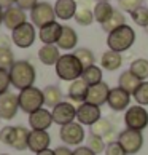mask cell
Listing matches in <instances>:
<instances>
[{"label": "cell", "mask_w": 148, "mask_h": 155, "mask_svg": "<svg viewBox=\"0 0 148 155\" xmlns=\"http://www.w3.org/2000/svg\"><path fill=\"white\" fill-rule=\"evenodd\" d=\"M8 72H10L11 85H13L14 88H18L19 91L24 90V88L33 87V83H35L37 72H35V67H33L29 61H24V59L16 61Z\"/></svg>", "instance_id": "cell-1"}, {"label": "cell", "mask_w": 148, "mask_h": 155, "mask_svg": "<svg viewBox=\"0 0 148 155\" xmlns=\"http://www.w3.org/2000/svg\"><path fill=\"white\" fill-rule=\"evenodd\" d=\"M84 67L83 64L78 61L75 54H62L58 64H56V75L64 82H75V80L81 78Z\"/></svg>", "instance_id": "cell-2"}, {"label": "cell", "mask_w": 148, "mask_h": 155, "mask_svg": "<svg viewBox=\"0 0 148 155\" xmlns=\"http://www.w3.org/2000/svg\"><path fill=\"white\" fill-rule=\"evenodd\" d=\"M135 42V32L131 26L124 24L121 27H118L113 32L109 34L107 37V45H109V50L118 51V53H123V51H128Z\"/></svg>", "instance_id": "cell-3"}, {"label": "cell", "mask_w": 148, "mask_h": 155, "mask_svg": "<svg viewBox=\"0 0 148 155\" xmlns=\"http://www.w3.org/2000/svg\"><path fill=\"white\" fill-rule=\"evenodd\" d=\"M18 99H19V109L26 114H30L42 109L45 104V94H43V90L35 88V87H29V88H24L19 91L18 94Z\"/></svg>", "instance_id": "cell-4"}, {"label": "cell", "mask_w": 148, "mask_h": 155, "mask_svg": "<svg viewBox=\"0 0 148 155\" xmlns=\"http://www.w3.org/2000/svg\"><path fill=\"white\" fill-rule=\"evenodd\" d=\"M30 19H32V24L38 27V29H42L43 26L49 24V22H54L56 21L54 5L48 2H38L35 8L30 11Z\"/></svg>", "instance_id": "cell-5"}, {"label": "cell", "mask_w": 148, "mask_h": 155, "mask_svg": "<svg viewBox=\"0 0 148 155\" xmlns=\"http://www.w3.org/2000/svg\"><path fill=\"white\" fill-rule=\"evenodd\" d=\"M124 125L129 130L142 131L148 126V112L143 106H132L124 114Z\"/></svg>", "instance_id": "cell-6"}, {"label": "cell", "mask_w": 148, "mask_h": 155, "mask_svg": "<svg viewBox=\"0 0 148 155\" xmlns=\"http://www.w3.org/2000/svg\"><path fill=\"white\" fill-rule=\"evenodd\" d=\"M118 142L123 146L128 155H135L137 152H140L142 146H143V136H142V131L126 128L119 133Z\"/></svg>", "instance_id": "cell-7"}, {"label": "cell", "mask_w": 148, "mask_h": 155, "mask_svg": "<svg viewBox=\"0 0 148 155\" xmlns=\"http://www.w3.org/2000/svg\"><path fill=\"white\" fill-rule=\"evenodd\" d=\"M11 40L18 48H29L35 42V26L32 22H24L22 26L11 31Z\"/></svg>", "instance_id": "cell-8"}, {"label": "cell", "mask_w": 148, "mask_h": 155, "mask_svg": "<svg viewBox=\"0 0 148 155\" xmlns=\"http://www.w3.org/2000/svg\"><path fill=\"white\" fill-rule=\"evenodd\" d=\"M59 136H61V139L64 141L67 146H80L81 141L84 139V130H83L81 123L72 122L69 125L61 126Z\"/></svg>", "instance_id": "cell-9"}, {"label": "cell", "mask_w": 148, "mask_h": 155, "mask_svg": "<svg viewBox=\"0 0 148 155\" xmlns=\"http://www.w3.org/2000/svg\"><path fill=\"white\" fill-rule=\"evenodd\" d=\"M51 114H53L54 123L64 126V125L72 123L73 120L77 118V107L73 106L72 102L62 101L61 104H58V106L53 109V110H51Z\"/></svg>", "instance_id": "cell-10"}, {"label": "cell", "mask_w": 148, "mask_h": 155, "mask_svg": "<svg viewBox=\"0 0 148 155\" xmlns=\"http://www.w3.org/2000/svg\"><path fill=\"white\" fill-rule=\"evenodd\" d=\"M100 107L89 104V102H83L77 107V120L78 123L86 125V126H93L97 120H100Z\"/></svg>", "instance_id": "cell-11"}, {"label": "cell", "mask_w": 148, "mask_h": 155, "mask_svg": "<svg viewBox=\"0 0 148 155\" xmlns=\"http://www.w3.org/2000/svg\"><path fill=\"white\" fill-rule=\"evenodd\" d=\"M19 109V99L13 93L0 94V117L2 120H13Z\"/></svg>", "instance_id": "cell-12"}, {"label": "cell", "mask_w": 148, "mask_h": 155, "mask_svg": "<svg viewBox=\"0 0 148 155\" xmlns=\"http://www.w3.org/2000/svg\"><path fill=\"white\" fill-rule=\"evenodd\" d=\"M129 102H131V94L128 93V91H124L123 88H119V87L110 90L107 104L110 106L112 110H115V112L128 110V109H129Z\"/></svg>", "instance_id": "cell-13"}, {"label": "cell", "mask_w": 148, "mask_h": 155, "mask_svg": "<svg viewBox=\"0 0 148 155\" xmlns=\"http://www.w3.org/2000/svg\"><path fill=\"white\" fill-rule=\"evenodd\" d=\"M54 123L53 120V114L48 109H38V110L32 112L29 115V125L32 130H38V131H46L51 125Z\"/></svg>", "instance_id": "cell-14"}, {"label": "cell", "mask_w": 148, "mask_h": 155, "mask_svg": "<svg viewBox=\"0 0 148 155\" xmlns=\"http://www.w3.org/2000/svg\"><path fill=\"white\" fill-rule=\"evenodd\" d=\"M110 87L105 82H100L97 85H93L88 90V96H86V102L94 106H104L109 101V94H110Z\"/></svg>", "instance_id": "cell-15"}, {"label": "cell", "mask_w": 148, "mask_h": 155, "mask_svg": "<svg viewBox=\"0 0 148 155\" xmlns=\"http://www.w3.org/2000/svg\"><path fill=\"white\" fill-rule=\"evenodd\" d=\"M24 22H27V15L24 10H21L18 5H14V7L11 8H7L3 13V24L7 29L10 31H14L16 27L22 26Z\"/></svg>", "instance_id": "cell-16"}, {"label": "cell", "mask_w": 148, "mask_h": 155, "mask_svg": "<svg viewBox=\"0 0 148 155\" xmlns=\"http://www.w3.org/2000/svg\"><path fill=\"white\" fill-rule=\"evenodd\" d=\"M49 142H51V137L48 134V131L32 130L29 134V150L33 153H40L49 149Z\"/></svg>", "instance_id": "cell-17"}, {"label": "cell", "mask_w": 148, "mask_h": 155, "mask_svg": "<svg viewBox=\"0 0 148 155\" xmlns=\"http://www.w3.org/2000/svg\"><path fill=\"white\" fill-rule=\"evenodd\" d=\"M61 32H62V24L54 21V22H49V24L43 26L38 31V38L42 40L43 45H56L61 37Z\"/></svg>", "instance_id": "cell-18"}, {"label": "cell", "mask_w": 148, "mask_h": 155, "mask_svg": "<svg viewBox=\"0 0 148 155\" xmlns=\"http://www.w3.org/2000/svg\"><path fill=\"white\" fill-rule=\"evenodd\" d=\"M77 10H78V3L75 0H56L54 3L56 18H59L62 21H69L72 18H75Z\"/></svg>", "instance_id": "cell-19"}, {"label": "cell", "mask_w": 148, "mask_h": 155, "mask_svg": "<svg viewBox=\"0 0 148 155\" xmlns=\"http://www.w3.org/2000/svg\"><path fill=\"white\" fill-rule=\"evenodd\" d=\"M62 54L59 53L58 45H42V48L38 50V59L45 66H56Z\"/></svg>", "instance_id": "cell-20"}, {"label": "cell", "mask_w": 148, "mask_h": 155, "mask_svg": "<svg viewBox=\"0 0 148 155\" xmlns=\"http://www.w3.org/2000/svg\"><path fill=\"white\" fill-rule=\"evenodd\" d=\"M140 85H142V80L137 75H134L131 71H124L118 78V87L123 88L124 91H128L131 96H134V93L137 91Z\"/></svg>", "instance_id": "cell-21"}, {"label": "cell", "mask_w": 148, "mask_h": 155, "mask_svg": "<svg viewBox=\"0 0 148 155\" xmlns=\"http://www.w3.org/2000/svg\"><path fill=\"white\" fill-rule=\"evenodd\" d=\"M88 90H89V85L84 82L83 78H78L75 82L70 83L69 87V97L75 102H86V96H88Z\"/></svg>", "instance_id": "cell-22"}, {"label": "cell", "mask_w": 148, "mask_h": 155, "mask_svg": "<svg viewBox=\"0 0 148 155\" xmlns=\"http://www.w3.org/2000/svg\"><path fill=\"white\" fill-rule=\"evenodd\" d=\"M78 43V35L73 27L70 26H62V32H61V37L58 40V47L59 50H73Z\"/></svg>", "instance_id": "cell-23"}, {"label": "cell", "mask_w": 148, "mask_h": 155, "mask_svg": "<svg viewBox=\"0 0 148 155\" xmlns=\"http://www.w3.org/2000/svg\"><path fill=\"white\" fill-rule=\"evenodd\" d=\"M121 64H123L121 53L113 51V50H107L100 58V67L105 69V71H109V72H113V71H116V69H119Z\"/></svg>", "instance_id": "cell-24"}, {"label": "cell", "mask_w": 148, "mask_h": 155, "mask_svg": "<svg viewBox=\"0 0 148 155\" xmlns=\"http://www.w3.org/2000/svg\"><path fill=\"white\" fill-rule=\"evenodd\" d=\"M29 134H30V131L24 128V126H14L11 147L16 149V150H26V149H29Z\"/></svg>", "instance_id": "cell-25"}, {"label": "cell", "mask_w": 148, "mask_h": 155, "mask_svg": "<svg viewBox=\"0 0 148 155\" xmlns=\"http://www.w3.org/2000/svg\"><path fill=\"white\" fill-rule=\"evenodd\" d=\"M93 11H94V19L102 26L104 22H107V21L112 18L115 8L110 5V2H97Z\"/></svg>", "instance_id": "cell-26"}, {"label": "cell", "mask_w": 148, "mask_h": 155, "mask_svg": "<svg viewBox=\"0 0 148 155\" xmlns=\"http://www.w3.org/2000/svg\"><path fill=\"white\" fill-rule=\"evenodd\" d=\"M43 94H45V104L51 109H54L58 104L62 102V91L56 85H48L43 90Z\"/></svg>", "instance_id": "cell-27"}, {"label": "cell", "mask_w": 148, "mask_h": 155, "mask_svg": "<svg viewBox=\"0 0 148 155\" xmlns=\"http://www.w3.org/2000/svg\"><path fill=\"white\" fill-rule=\"evenodd\" d=\"M126 24V16H124V13L121 10H116L115 8V11H113V15H112V18L107 21V22H104L102 24V29H104L107 34H110V32H113L115 29H118V27H121V26H124Z\"/></svg>", "instance_id": "cell-28"}, {"label": "cell", "mask_w": 148, "mask_h": 155, "mask_svg": "<svg viewBox=\"0 0 148 155\" xmlns=\"http://www.w3.org/2000/svg\"><path fill=\"white\" fill-rule=\"evenodd\" d=\"M129 71L134 74V75H137L142 82H145L148 78V59L145 58H139L131 62L129 66Z\"/></svg>", "instance_id": "cell-29"}, {"label": "cell", "mask_w": 148, "mask_h": 155, "mask_svg": "<svg viewBox=\"0 0 148 155\" xmlns=\"http://www.w3.org/2000/svg\"><path fill=\"white\" fill-rule=\"evenodd\" d=\"M81 78L89 85V87H93V85H97V83L102 82V69L97 67L96 64H94V66H89V67H86V69L83 71Z\"/></svg>", "instance_id": "cell-30"}, {"label": "cell", "mask_w": 148, "mask_h": 155, "mask_svg": "<svg viewBox=\"0 0 148 155\" xmlns=\"http://www.w3.org/2000/svg\"><path fill=\"white\" fill-rule=\"evenodd\" d=\"M112 130H113V125L110 123V120L100 118V120H97V122H96L93 126H91V130H89V131H91V134H93V136L105 137Z\"/></svg>", "instance_id": "cell-31"}, {"label": "cell", "mask_w": 148, "mask_h": 155, "mask_svg": "<svg viewBox=\"0 0 148 155\" xmlns=\"http://www.w3.org/2000/svg\"><path fill=\"white\" fill-rule=\"evenodd\" d=\"M73 54L78 58V61L83 64L84 69L89 67V66H94V62H96V56L89 48H78V50H75Z\"/></svg>", "instance_id": "cell-32"}, {"label": "cell", "mask_w": 148, "mask_h": 155, "mask_svg": "<svg viewBox=\"0 0 148 155\" xmlns=\"http://www.w3.org/2000/svg\"><path fill=\"white\" fill-rule=\"evenodd\" d=\"M73 19H75L77 24H80V26H91L94 21V11L89 10V8H78Z\"/></svg>", "instance_id": "cell-33"}, {"label": "cell", "mask_w": 148, "mask_h": 155, "mask_svg": "<svg viewBox=\"0 0 148 155\" xmlns=\"http://www.w3.org/2000/svg\"><path fill=\"white\" fill-rule=\"evenodd\" d=\"M131 18H132V21L135 22L137 26L140 27H146L148 26V7H140L137 8L135 11H132L131 13Z\"/></svg>", "instance_id": "cell-34"}, {"label": "cell", "mask_w": 148, "mask_h": 155, "mask_svg": "<svg viewBox=\"0 0 148 155\" xmlns=\"http://www.w3.org/2000/svg\"><path fill=\"white\" fill-rule=\"evenodd\" d=\"M16 62L14 54L10 48L8 50H0V69H5V71H10L13 64Z\"/></svg>", "instance_id": "cell-35"}, {"label": "cell", "mask_w": 148, "mask_h": 155, "mask_svg": "<svg viewBox=\"0 0 148 155\" xmlns=\"http://www.w3.org/2000/svg\"><path fill=\"white\" fill-rule=\"evenodd\" d=\"M143 2L145 0H118V8L123 11H126V13H132L135 11L137 8L143 7Z\"/></svg>", "instance_id": "cell-36"}, {"label": "cell", "mask_w": 148, "mask_h": 155, "mask_svg": "<svg viewBox=\"0 0 148 155\" xmlns=\"http://www.w3.org/2000/svg\"><path fill=\"white\" fill-rule=\"evenodd\" d=\"M134 99L137 101L139 106H148V82H142V85L134 93Z\"/></svg>", "instance_id": "cell-37"}, {"label": "cell", "mask_w": 148, "mask_h": 155, "mask_svg": "<svg viewBox=\"0 0 148 155\" xmlns=\"http://www.w3.org/2000/svg\"><path fill=\"white\" fill-rule=\"evenodd\" d=\"M88 147L91 149L93 152L96 153H100V152H105V142H104V137H99V136H89L88 139Z\"/></svg>", "instance_id": "cell-38"}, {"label": "cell", "mask_w": 148, "mask_h": 155, "mask_svg": "<svg viewBox=\"0 0 148 155\" xmlns=\"http://www.w3.org/2000/svg\"><path fill=\"white\" fill-rule=\"evenodd\" d=\"M10 85H11L10 72H8V71H5V69H0V94L8 93Z\"/></svg>", "instance_id": "cell-39"}, {"label": "cell", "mask_w": 148, "mask_h": 155, "mask_svg": "<svg viewBox=\"0 0 148 155\" xmlns=\"http://www.w3.org/2000/svg\"><path fill=\"white\" fill-rule=\"evenodd\" d=\"M105 155H128L126 150L123 149V146L118 141L115 142H109L105 147Z\"/></svg>", "instance_id": "cell-40"}, {"label": "cell", "mask_w": 148, "mask_h": 155, "mask_svg": "<svg viewBox=\"0 0 148 155\" xmlns=\"http://www.w3.org/2000/svg\"><path fill=\"white\" fill-rule=\"evenodd\" d=\"M13 131H14V126H3V128L0 130V142H2V144H7V146H11Z\"/></svg>", "instance_id": "cell-41"}, {"label": "cell", "mask_w": 148, "mask_h": 155, "mask_svg": "<svg viewBox=\"0 0 148 155\" xmlns=\"http://www.w3.org/2000/svg\"><path fill=\"white\" fill-rule=\"evenodd\" d=\"M37 3H38V0H16V5L24 11H29V10L32 11Z\"/></svg>", "instance_id": "cell-42"}, {"label": "cell", "mask_w": 148, "mask_h": 155, "mask_svg": "<svg viewBox=\"0 0 148 155\" xmlns=\"http://www.w3.org/2000/svg\"><path fill=\"white\" fill-rule=\"evenodd\" d=\"M73 155H97V153L93 152L88 146H78L75 150H73Z\"/></svg>", "instance_id": "cell-43"}, {"label": "cell", "mask_w": 148, "mask_h": 155, "mask_svg": "<svg viewBox=\"0 0 148 155\" xmlns=\"http://www.w3.org/2000/svg\"><path fill=\"white\" fill-rule=\"evenodd\" d=\"M11 42L13 40H10L7 35H0V50H8L11 47Z\"/></svg>", "instance_id": "cell-44"}, {"label": "cell", "mask_w": 148, "mask_h": 155, "mask_svg": "<svg viewBox=\"0 0 148 155\" xmlns=\"http://www.w3.org/2000/svg\"><path fill=\"white\" fill-rule=\"evenodd\" d=\"M78 8H94L96 5H94V0H78Z\"/></svg>", "instance_id": "cell-45"}, {"label": "cell", "mask_w": 148, "mask_h": 155, "mask_svg": "<svg viewBox=\"0 0 148 155\" xmlns=\"http://www.w3.org/2000/svg\"><path fill=\"white\" fill-rule=\"evenodd\" d=\"M54 152H56V155H73V150H70V149H69V147H65V146L56 147V149H54Z\"/></svg>", "instance_id": "cell-46"}, {"label": "cell", "mask_w": 148, "mask_h": 155, "mask_svg": "<svg viewBox=\"0 0 148 155\" xmlns=\"http://www.w3.org/2000/svg\"><path fill=\"white\" fill-rule=\"evenodd\" d=\"M14 5H16V0H0V7L3 10L11 8V7H14Z\"/></svg>", "instance_id": "cell-47"}, {"label": "cell", "mask_w": 148, "mask_h": 155, "mask_svg": "<svg viewBox=\"0 0 148 155\" xmlns=\"http://www.w3.org/2000/svg\"><path fill=\"white\" fill-rule=\"evenodd\" d=\"M35 155H56V152L51 150V149H46V150H43V152H40V153H35Z\"/></svg>", "instance_id": "cell-48"}, {"label": "cell", "mask_w": 148, "mask_h": 155, "mask_svg": "<svg viewBox=\"0 0 148 155\" xmlns=\"http://www.w3.org/2000/svg\"><path fill=\"white\" fill-rule=\"evenodd\" d=\"M3 13H5V10L0 7V24H3Z\"/></svg>", "instance_id": "cell-49"}, {"label": "cell", "mask_w": 148, "mask_h": 155, "mask_svg": "<svg viewBox=\"0 0 148 155\" xmlns=\"http://www.w3.org/2000/svg\"><path fill=\"white\" fill-rule=\"evenodd\" d=\"M97 2H110V0H97Z\"/></svg>", "instance_id": "cell-50"}, {"label": "cell", "mask_w": 148, "mask_h": 155, "mask_svg": "<svg viewBox=\"0 0 148 155\" xmlns=\"http://www.w3.org/2000/svg\"><path fill=\"white\" fill-rule=\"evenodd\" d=\"M145 31H146V32H148V26H146V27H145Z\"/></svg>", "instance_id": "cell-51"}, {"label": "cell", "mask_w": 148, "mask_h": 155, "mask_svg": "<svg viewBox=\"0 0 148 155\" xmlns=\"http://www.w3.org/2000/svg\"><path fill=\"white\" fill-rule=\"evenodd\" d=\"M0 155H8V153H0Z\"/></svg>", "instance_id": "cell-52"}, {"label": "cell", "mask_w": 148, "mask_h": 155, "mask_svg": "<svg viewBox=\"0 0 148 155\" xmlns=\"http://www.w3.org/2000/svg\"><path fill=\"white\" fill-rule=\"evenodd\" d=\"M0 120H2V117H0Z\"/></svg>", "instance_id": "cell-53"}]
</instances>
